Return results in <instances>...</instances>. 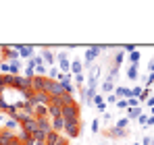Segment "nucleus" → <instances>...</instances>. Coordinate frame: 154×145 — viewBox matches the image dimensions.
<instances>
[{
	"mask_svg": "<svg viewBox=\"0 0 154 145\" xmlns=\"http://www.w3.org/2000/svg\"><path fill=\"white\" fill-rule=\"evenodd\" d=\"M8 64H11V75L17 77L19 71H21V62H19V60H13V62H8Z\"/></svg>",
	"mask_w": 154,
	"mask_h": 145,
	"instance_id": "f8f14e48",
	"label": "nucleus"
},
{
	"mask_svg": "<svg viewBox=\"0 0 154 145\" xmlns=\"http://www.w3.org/2000/svg\"><path fill=\"white\" fill-rule=\"evenodd\" d=\"M117 108H121V110H127V99H117Z\"/></svg>",
	"mask_w": 154,
	"mask_h": 145,
	"instance_id": "6ab92c4d",
	"label": "nucleus"
},
{
	"mask_svg": "<svg viewBox=\"0 0 154 145\" xmlns=\"http://www.w3.org/2000/svg\"><path fill=\"white\" fill-rule=\"evenodd\" d=\"M19 126H21V124L15 120V118H6V120H4V131H11V133H13V131H17Z\"/></svg>",
	"mask_w": 154,
	"mask_h": 145,
	"instance_id": "6e6552de",
	"label": "nucleus"
},
{
	"mask_svg": "<svg viewBox=\"0 0 154 145\" xmlns=\"http://www.w3.org/2000/svg\"><path fill=\"white\" fill-rule=\"evenodd\" d=\"M104 50H106V46H92V48H88V50H85V54H83V62H85L83 67H85V69H90V64L94 62V58H96V56H100Z\"/></svg>",
	"mask_w": 154,
	"mask_h": 145,
	"instance_id": "f03ea898",
	"label": "nucleus"
},
{
	"mask_svg": "<svg viewBox=\"0 0 154 145\" xmlns=\"http://www.w3.org/2000/svg\"><path fill=\"white\" fill-rule=\"evenodd\" d=\"M127 106H129V108H142L137 97H129V99H127Z\"/></svg>",
	"mask_w": 154,
	"mask_h": 145,
	"instance_id": "2eb2a0df",
	"label": "nucleus"
},
{
	"mask_svg": "<svg viewBox=\"0 0 154 145\" xmlns=\"http://www.w3.org/2000/svg\"><path fill=\"white\" fill-rule=\"evenodd\" d=\"M140 114H142V108H129L127 110V120H131V118H140Z\"/></svg>",
	"mask_w": 154,
	"mask_h": 145,
	"instance_id": "9b49d317",
	"label": "nucleus"
},
{
	"mask_svg": "<svg viewBox=\"0 0 154 145\" xmlns=\"http://www.w3.org/2000/svg\"><path fill=\"white\" fill-rule=\"evenodd\" d=\"M133 145H140V143H133Z\"/></svg>",
	"mask_w": 154,
	"mask_h": 145,
	"instance_id": "2f4dec72",
	"label": "nucleus"
},
{
	"mask_svg": "<svg viewBox=\"0 0 154 145\" xmlns=\"http://www.w3.org/2000/svg\"><path fill=\"white\" fill-rule=\"evenodd\" d=\"M13 48L17 50L19 58H25V60H31V58L35 56V48H33V46H13Z\"/></svg>",
	"mask_w": 154,
	"mask_h": 145,
	"instance_id": "20e7f679",
	"label": "nucleus"
},
{
	"mask_svg": "<svg viewBox=\"0 0 154 145\" xmlns=\"http://www.w3.org/2000/svg\"><path fill=\"white\" fill-rule=\"evenodd\" d=\"M56 145H67V141H63V139H58V141H56Z\"/></svg>",
	"mask_w": 154,
	"mask_h": 145,
	"instance_id": "c756f323",
	"label": "nucleus"
},
{
	"mask_svg": "<svg viewBox=\"0 0 154 145\" xmlns=\"http://www.w3.org/2000/svg\"><path fill=\"white\" fill-rule=\"evenodd\" d=\"M92 133H100V120L92 122Z\"/></svg>",
	"mask_w": 154,
	"mask_h": 145,
	"instance_id": "aec40b11",
	"label": "nucleus"
},
{
	"mask_svg": "<svg viewBox=\"0 0 154 145\" xmlns=\"http://www.w3.org/2000/svg\"><path fill=\"white\" fill-rule=\"evenodd\" d=\"M0 93H2V89H0Z\"/></svg>",
	"mask_w": 154,
	"mask_h": 145,
	"instance_id": "f704fd0d",
	"label": "nucleus"
},
{
	"mask_svg": "<svg viewBox=\"0 0 154 145\" xmlns=\"http://www.w3.org/2000/svg\"><path fill=\"white\" fill-rule=\"evenodd\" d=\"M152 143H154V137H152Z\"/></svg>",
	"mask_w": 154,
	"mask_h": 145,
	"instance_id": "473e14b6",
	"label": "nucleus"
},
{
	"mask_svg": "<svg viewBox=\"0 0 154 145\" xmlns=\"http://www.w3.org/2000/svg\"><path fill=\"white\" fill-rule=\"evenodd\" d=\"M102 91L110 96V93L115 91V83H112V81H106V79H104V81H102Z\"/></svg>",
	"mask_w": 154,
	"mask_h": 145,
	"instance_id": "9d476101",
	"label": "nucleus"
},
{
	"mask_svg": "<svg viewBox=\"0 0 154 145\" xmlns=\"http://www.w3.org/2000/svg\"><path fill=\"white\" fill-rule=\"evenodd\" d=\"M152 116H154V108H152Z\"/></svg>",
	"mask_w": 154,
	"mask_h": 145,
	"instance_id": "7c9ffc66",
	"label": "nucleus"
},
{
	"mask_svg": "<svg viewBox=\"0 0 154 145\" xmlns=\"http://www.w3.org/2000/svg\"><path fill=\"white\" fill-rule=\"evenodd\" d=\"M140 58H142V54H140V52H137V50H135V52H131V54H129V60H131V62H133V64H137V62H140Z\"/></svg>",
	"mask_w": 154,
	"mask_h": 145,
	"instance_id": "4468645a",
	"label": "nucleus"
},
{
	"mask_svg": "<svg viewBox=\"0 0 154 145\" xmlns=\"http://www.w3.org/2000/svg\"><path fill=\"white\" fill-rule=\"evenodd\" d=\"M127 124H129V120H127V118H119L115 126H117V129H123V131H125V126H127Z\"/></svg>",
	"mask_w": 154,
	"mask_h": 145,
	"instance_id": "f3484780",
	"label": "nucleus"
},
{
	"mask_svg": "<svg viewBox=\"0 0 154 145\" xmlns=\"http://www.w3.org/2000/svg\"><path fill=\"white\" fill-rule=\"evenodd\" d=\"M21 145H27V143H21Z\"/></svg>",
	"mask_w": 154,
	"mask_h": 145,
	"instance_id": "72a5a7b5",
	"label": "nucleus"
},
{
	"mask_svg": "<svg viewBox=\"0 0 154 145\" xmlns=\"http://www.w3.org/2000/svg\"><path fill=\"white\" fill-rule=\"evenodd\" d=\"M137 69H140V64H131V67L127 69V77L131 79V81H135V79H137V75H140Z\"/></svg>",
	"mask_w": 154,
	"mask_h": 145,
	"instance_id": "1a4fd4ad",
	"label": "nucleus"
},
{
	"mask_svg": "<svg viewBox=\"0 0 154 145\" xmlns=\"http://www.w3.org/2000/svg\"><path fill=\"white\" fill-rule=\"evenodd\" d=\"M40 56H42V60H46L48 64H54V60H56V56H54V54H52L48 48L42 50V52H40Z\"/></svg>",
	"mask_w": 154,
	"mask_h": 145,
	"instance_id": "0eeeda50",
	"label": "nucleus"
},
{
	"mask_svg": "<svg viewBox=\"0 0 154 145\" xmlns=\"http://www.w3.org/2000/svg\"><path fill=\"white\" fill-rule=\"evenodd\" d=\"M146 106H148V108H154V96L146 99Z\"/></svg>",
	"mask_w": 154,
	"mask_h": 145,
	"instance_id": "a878e982",
	"label": "nucleus"
},
{
	"mask_svg": "<svg viewBox=\"0 0 154 145\" xmlns=\"http://www.w3.org/2000/svg\"><path fill=\"white\" fill-rule=\"evenodd\" d=\"M148 69H150V72H154V58L150 60V67H148Z\"/></svg>",
	"mask_w": 154,
	"mask_h": 145,
	"instance_id": "cd10ccee",
	"label": "nucleus"
},
{
	"mask_svg": "<svg viewBox=\"0 0 154 145\" xmlns=\"http://www.w3.org/2000/svg\"><path fill=\"white\" fill-rule=\"evenodd\" d=\"M58 75H60V72L56 71V69H54V67H52L50 71H48V77H50V81H54V79H56V81H58Z\"/></svg>",
	"mask_w": 154,
	"mask_h": 145,
	"instance_id": "a211bd4d",
	"label": "nucleus"
},
{
	"mask_svg": "<svg viewBox=\"0 0 154 145\" xmlns=\"http://www.w3.org/2000/svg\"><path fill=\"white\" fill-rule=\"evenodd\" d=\"M117 99H119V97L115 96V93H110V96L106 97V102H110V104H117Z\"/></svg>",
	"mask_w": 154,
	"mask_h": 145,
	"instance_id": "b1692460",
	"label": "nucleus"
},
{
	"mask_svg": "<svg viewBox=\"0 0 154 145\" xmlns=\"http://www.w3.org/2000/svg\"><path fill=\"white\" fill-rule=\"evenodd\" d=\"M21 129H23L27 135L33 139V137H35V133H38V120H35V118H27V120L21 122Z\"/></svg>",
	"mask_w": 154,
	"mask_h": 145,
	"instance_id": "7ed1b4c3",
	"label": "nucleus"
},
{
	"mask_svg": "<svg viewBox=\"0 0 154 145\" xmlns=\"http://www.w3.org/2000/svg\"><path fill=\"white\" fill-rule=\"evenodd\" d=\"M63 120H65V133L75 139L79 135V129H81L79 126V108H77L75 102L63 106Z\"/></svg>",
	"mask_w": 154,
	"mask_h": 145,
	"instance_id": "f257e3e1",
	"label": "nucleus"
},
{
	"mask_svg": "<svg viewBox=\"0 0 154 145\" xmlns=\"http://www.w3.org/2000/svg\"><path fill=\"white\" fill-rule=\"evenodd\" d=\"M106 137H110V139L127 137V131H123V129H117V126H112V129H108V131H106Z\"/></svg>",
	"mask_w": 154,
	"mask_h": 145,
	"instance_id": "39448f33",
	"label": "nucleus"
},
{
	"mask_svg": "<svg viewBox=\"0 0 154 145\" xmlns=\"http://www.w3.org/2000/svg\"><path fill=\"white\" fill-rule=\"evenodd\" d=\"M123 58H125V52H123V50H119V52H117V56H115V64L119 67V64L123 62Z\"/></svg>",
	"mask_w": 154,
	"mask_h": 145,
	"instance_id": "dca6fc26",
	"label": "nucleus"
},
{
	"mask_svg": "<svg viewBox=\"0 0 154 145\" xmlns=\"http://www.w3.org/2000/svg\"><path fill=\"white\" fill-rule=\"evenodd\" d=\"M154 83V72H150V77H148V81H146V85H152Z\"/></svg>",
	"mask_w": 154,
	"mask_h": 145,
	"instance_id": "bb28decb",
	"label": "nucleus"
},
{
	"mask_svg": "<svg viewBox=\"0 0 154 145\" xmlns=\"http://www.w3.org/2000/svg\"><path fill=\"white\" fill-rule=\"evenodd\" d=\"M148 124H154V116H148ZM146 124V126H148Z\"/></svg>",
	"mask_w": 154,
	"mask_h": 145,
	"instance_id": "c85d7f7f",
	"label": "nucleus"
},
{
	"mask_svg": "<svg viewBox=\"0 0 154 145\" xmlns=\"http://www.w3.org/2000/svg\"><path fill=\"white\" fill-rule=\"evenodd\" d=\"M104 145H106V143H104Z\"/></svg>",
	"mask_w": 154,
	"mask_h": 145,
	"instance_id": "c9c22d12",
	"label": "nucleus"
},
{
	"mask_svg": "<svg viewBox=\"0 0 154 145\" xmlns=\"http://www.w3.org/2000/svg\"><path fill=\"white\" fill-rule=\"evenodd\" d=\"M142 145H154V143H152V137H144V141H142Z\"/></svg>",
	"mask_w": 154,
	"mask_h": 145,
	"instance_id": "393cba45",
	"label": "nucleus"
},
{
	"mask_svg": "<svg viewBox=\"0 0 154 145\" xmlns=\"http://www.w3.org/2000/svg\"><path fill=\"white\" fill-rule=\"evenodd\" d=\"M135 48H137V46H131V44H129V46H123V52L131 54V52H135Z\"/></svg>",
	"mask_w": 154,
	"mask_h": 145,
	"instance_id": "4be33fe9",
	"label": "nucleus"
},
{
	"mask_svg": "<svg viewBox=\"0 0 154 145\" xmlns=\"http://www.w3.org/2000/svg\"><path fill=\"white\" fill-rule=\"evenodd\" d=\"M83 83H85V79H83V75H75V85H79V87H81Z\"/></svg>",
	"mask_w": 154,
	"mask_h": 145,
	"instance_id": "412c9836",
	"label": "nucleus"
},
{
	"mask_svg": "<svg viewBox=\"0 0 154 145\" xmlns=\"http://www.w3.org/2000/svg\"><path fill=\"white\" fill-rule=\"evenodd\" d=\"M112 93L119 97V99H121V97H123V99L133 97V96H131V89H127V87H115V91H112Z\"/></svg>",
	"mask_w": 154,
	"mask_h": 145,
	"instance_id": "423d86ee",
	"label": "nucleus"
},
{
	"mask_svg": "<svg viewBox=\"0 0 154 145\" xmlns=\"http://www.w3.org/2000/svg\"><path fill=\"white\" fill-rule=\"evenodd\" d=\"M81 69H83L81 60H73V62H71V72H73V75H81Z\"/></svg>",
	"mask_w": 154,
	"mask_h": 145,
	"instance_id": "ddd939ff",
	"label": "nucleus"
},
{
	"mask_svg": "<svg viewBox=\"0 0 154 145\" xmlns=\"http://www.w3.org/2000/svg\"><path fill=\"white\" fill-rule=\"evenodd\" d=\"M137 120H140V124H144V126H146V124H148V116H146V114H140V118H137Z\"/></svg>",
	"mask_w": 154,
	"mask_h": 145,
	"instance_id": "5701e85b",
	"label": "nucleus"
}]
</instances>
